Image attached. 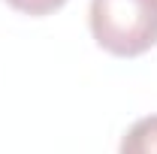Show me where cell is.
<instances>
[{"label": "cell", "mask_w": 157, "mask_h": 154, "mask_svg": "<svg viewBox=\"0 0 157 154\" xmlns=\"http://www.w3.org/2000/svg\"><path fill=\"white\" fill-rule=\"evenodd\" d=\"M91 37L115 58H139L157 45V0H91Z\"/></svg>", "instance_id": "6da1fadb"}, {"label": "cell", "mask_w": 157, "mask_h": 154, "mask_svg": "<svg viewBox=\"0 0 157 154\" xmlns=\"http://www.w3.org/2000/svg\"><path fill=\"white\" fill-rule=\"evenodd\" d=\"M118 154H157V115H145L127 127Z\"/></svg>", "instance_id": "7a4b0ae2"}, {"label": "cell", "mask_w": 157, "mask_h": 154, "mask_svg": "<svg viewBox=\"0 0 157 154\" xmlns=\"http://www.w3.org/2000/svg\"><path fill=\"white\" fill-rule=\"evenodd\" d=\"M6 3H9L15 12H24V15L39 18V15H52V12H58L67 0H6Z\"/></svg>", "instance_id": "3957f363"}]
</instances>
